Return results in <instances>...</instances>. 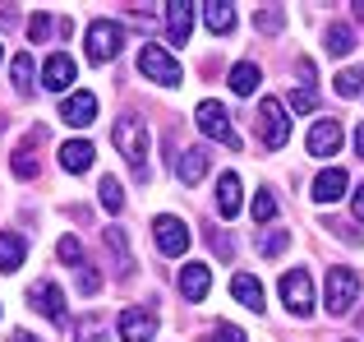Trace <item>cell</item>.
<instances>
[{
    "label": "cell",
    "instance_id": "60d3db41",
    "mask_svg": "<svg viewBox=\"0 0 364 342\" xmlns=\"http://www.w3.org/2000/svg\"><path fill=\"white\" fill-rule=\"evenodd\" d=\"M355 217H360V222H364V185L355 190Z\"/></svg>",
    "mask_w": 364,
    "mask_h": 342
},
{
    "label": "cell",
    "instance_id": "5bb4252c",
    "mask_svg": "<svg viewBox=\"0 0 364 342\" xmlns=\"http://www.w3.org/2000/svg\"><path fill=\"white\" fill-rule=\"evenodd\" d=\"M208 287H213V269L208 264H185L180 269V296L185 301H203Z\"/></svg>",
    "mask_w": 364,
    "mask_h": 342
},
{
    "label": "cell",
    "instance_id": "8fae6325",
    "mask_svg": "<svg viewBox=\"0 0 364 342\" xmlns=\"http://www.w3.org/2000/svg\"><path fill=\"white\" fill-rule=\"evenodd\" d=\"M120 338L124 342H152L157 338V315H152V310H124L120 315Z\"/></svg>",
    "mask_w": 364,
    "mask_h": 342
},
{
    "label": "cell",
    "instance_id": "3957f363",
    "mask_svg": "<svg viewBox=\"0 0 364 342\" xmlns=\"http://www.w3.org/2000/svg\"><path fill=\"white\" fill-rule=\"evenodd\" d=\"M314 278L304 269H291V273H282V306H286V315H295V319H309L314 315Z\"/></svg>",
    "mask_w": 364,
    "mask_h": 342
},
{
    "label": "cell",
    "instance_id": "7c38bea8",
    "mask_svg": "<svg viewBox=\"0 0 364 342\" xmlns=\"http://www.w3.org/2000/svg\"><path fill=\"white\" fill-rule=\"evenodd\" d=\"M60 120H65V125H92V120H97V98H92V93H70V98H65L60 102Z\"/></svg>",
    "mask_w": 364,
    "mask_h": 342
},
{
    "label": "cell",
    "instance_id": "d4e9b609",
    "mask_svg": "<svg viewBox=\"0 0 364 342\" xmlns=\"http://www.w3.org/2000/svg\"><path fill=\"white\" fill-rule=\"evenodd\" d=\"M33 144H37V135L23 139V144L14 148V157H9V167H14L18 180H33V176H37V153H33Z\"/></svg>",
    "mask_w": 364,
    "mask_h": 342
},
{
    "label": "cell",
    "instance_id": "52a82bcc",
    "mask_svg": "<svg viewBox=\"0 0 364 342\" xmlns=\"http://www.w3.org/2000/svg\"><path fill=\"white\" fill-rule=\"evenodd\" d=\"M258 135H263L267 148H286L291 144V116L277 98H263L258 102Z\"/></svg>",
    "mask_w": 364,
    "mask_h": 342
},
{
    "label": "cell",
    "instance_id": "cb8c5ba5",
    "mask_svg": "<svg viewBox=\"0 0 364 342\" xmlns=\"http://www.w3.org/2000/svg\"><path fill=\"white\" fill-rule=\"evenodd\" d=\"M203 24H208L213 37H226L235 28V9L231 5H203Z\"/></svg>",
    "mask_w": 364,
    "mask_h": 342
},
{
    "label": "cell",
    "instance_id": "74e56055",
    "mask_svg": "<svg viewBox=\"0 0 364 342\" xmlns=\"http://www.w3.org/2000/svg\"><path fill=\"white\" fill-rule=\"evenodd\" d=\"M213 342H245V328H235V324H217V328H213Z\"/></svg>",
    "mask_w": 364,
    "mask_h": 342
},
{
    "label": "cell",
    "instance_id": "7402d4cb",
    "mask_svg": "<svg viewBox=\"0 0 364 342\" xmlns=\"http://www.w3.org/2000/svg\"><path fill=\"white\" fill-rule=\"evenodd\" d=\"M258 83H263V70H258L254 61H240V65L231 70V93H235V98H249Z\"/></svg>",
    "mask_w": 364,
    "mask_h": 342
},
{
    "label": "cell",
    "instance_id": "9a60e30c",
    "mask_svg": "<svg viewBox=\"0 0 364 342\" xmlns=\"http://www.w3.org/2000/svg\"><path fill=\"white\" fill-rule=\"evenodd\" d=\"M337 148H341V125H337L332 116L318 120V125L309 130V153H314V157H332Z\"/></svg>",
    "mask_w": 364,
    "mask_h": 342
},
{
    "label": "cell",
    "instance_id": "b9f144b4",
    "mask_svg": "<svg viewBox=\"0 0 364 342\" xmlns=\"http://www.w3.org/2000/svg\"><path fill=\"white\" fill-rule=\"evenodd\" d=\"M355 148H360V157H364V120H360V130H355Z\"/></svg>",
    "mask_w": 364,
    "mask_h": 342
},
{
    "label": "cell",
    "instance_id": "d6a6232c",
    "mask_svg": "<svg viewBox=\"0 0 364 342\" xmlns=\"http://www.w3.org/2000/svg\"><path fill=\"white\" fill-rule=\"evenodd\" d=\"M55 254H60L65 264H79V269H83V245H79V236H60V245H55Z\"/></svg>",
    "mask_w": 364,
    "mask_h": 342
},
{
    "label": "cell",
    "instance_id": "e0dca14e",
    "mask_svg": "<svg viewBox=\"0 0 364 342\" xmlns=\"http://www.w3.org/2000/svg\"><path fill=\"white\" fill-rule=\"evenodd\" d=\"M231 296L240 301L245 310H254V315L267 306V301H263V282H258V278H249V273H235V278H231Z\"/></svg>",
    "mask_w": 364,
    "mask_h": 342
},
{
    "label": "cell",
    "instance_id": "6da1fadb",
    "mask_svg": "<svg viewBox=\"0 0 364 342\" xmlns=\"http://www.w3.org/2000/svg\"><path fill=\"white\" fill-rule=\"evenodd\" d=\"M111 144L124 162L134 167V180H148V125L139 116H120L111 125Z\"/></svg>",
    "mask_w": 364,
    "mask_h": 342
},
{
    "label": "cell",
    "instance_id": "ee69618b",
    "mask_svg": "<svg viewBox=\"0 0 364 342\" xmlns=\"http://www.w3.org/2000/svg\"><path fill=\"white\" fill-rule=\"evenodd\" d=\"M0 61H5V51H0Z\"/></svg>",
    "mask_w": 364,
    "mask_h": 342
},
{
    "label": "cell",
    "instance_id": "83f0119b",
    "mask_svg": "<svg viewBox=\"0 0 364 342\" xmlns=\"http://www.w3.org/2000/svg\"><path fill=\"white\" fill-rule=\"evenodd\" d=\"M328 56H350V46H355V33H350L346 24H328Z\"/></svg>",
    "mask_w": 364,
    "mask_h": 342
},
{
    "label": "cell",
    "instance_id": "4fadbf2b",
    "mask_svg": "<svg viewBox=\"0 0 364 342\" xmlns=\"http://www.w3.org/2000/svg\"><path fill=\"white\" fill-rule=\"evenodd\" d=\"M208 167H213L208 148H185V153L176 157V176H180V185H198V180L208 176Z\"/></svg>",
    "mask_w": 364,
    "mask_h": 342
},
{
    "label": "cell",
    "instance_id": "f546056e",
    "mask_svg": "<svg viewBox=\"0 0 364 342\" xmlns=\"http://www.w3.org/2000/svg\"><path fill=\"white\" fill-rule=\"evenodd\" d=\"M282 24H286V9L282 5L258 9V14H254V28H258V33H282Z\"/></svg>",
    "mask_w": 364,
    "mask_h": 342
},
{
    "label": "cell",
    "instance_id": "ba28073f",
    "mask_svg": "<svg viewBox=\"0 0 364 342\" xmlns=\"http://www.w3.org/2000/svg\"><path fill=\"white\" fill-rule=\"evenodd\" d=\"M152 236H157V250H161V254H171V259H180V254L189 250V227L180 222L176 213L152 217Z\"/></svg>",
    "mask_w": 364,
    "mask_h": 342
},
{
    "label": "cell",
    "instance_id": "277c9868",
    "mask_svg": "<svg viewBox=\"0 0 364 342\" xmlns=\"http://www.w3.org/2000/svg\"><path fill=\"white\" fill-rule=\"evenodd\" d=\"M194 120H198V130H203L208 139H217V144H226V148H240V135H235V125H231V111H226L222 102L203 98L198 111H194Z\"/></svg>",
    "mask_w": 364,
    "mask_h": 342
},
{
    "label": "cell",
    "instance_id": "5b68a950",
    "mask_svg": "<svg viewBox=\"0 0 364 342\" xmlns=\"http://www.w3.org/2000/svg\"><path fill=\"white\" fill-rule=\"evenodd\" d=\"M120 42H124V28L116 24V19H92V24H88V61L92 65L116 61Z\"/></svg>",
    "mask_w": 364,
    "mask_h": 342
},
{
    "label": "cell",
    "instance_id": "d590c367",
    "mask_svg": "<svg viewBox=\"0 0 364 342\" xmlns=\"http://www.w3.org/2000/svg\"><path fill=\"white\" fill-rule=\"evenodd\" d=\"M97 287H102V273L92 269V264H83V269H79V291H83V296H92Z\"/></svg>",
    "mask_w": 364,
    "mask_h": 342
},
{
    "label": "cell",
    "instance_id": "f35d334b",
    "mask_svg": "<svg viewBox=\"0 0 364 342\" xmlns=\"http://www.w3.org/2000/svg\"><path fill=\"white\" fill-rule=\"evenodd\" d=\"M129 24H139V28H152V14H143V9H129Z\"/></svg>",
    "mask_w": 364,
    "mask_h": 342
},
{
    "label": "cell",
    "instance_id": "4316f807",
    "mask_svg": "<svg viewBox=\"0 0 364 342\" xmlns=\"http://www.w3.org/2000/svg\"><path fill=\"white\" fill-rule=\"evenodd\" d=\"M9 74H14V93H23V98H28V93H33V56H28V51H18L14 56V65H9Z\"/></svg>",
    "mask_w": 364,
    "mask_h": 342
},
{
    "label": "cell",
    "instance_id": "f1b7e54d",
    "mask_svg": "<svg viewBox=\"0 0 364 342\" xmlns=\"http://www.w3.org/2000/svg\"><path fill=\"white\" fill-rule=\"evenodd\" d=\"M97 199H102V208H107V213H120V208H124L120 180H116V176H102V180H97Z\"/></svg>",
    "mask_w": 364,
    "mask_h": 342
},
{
    "label": "cell",
    "instance_id": "d6986e66",
    "mask_svg": "<svg viewBox=\"0 0 364 342\" xmlns=\"http://www.w3.org/2000/svg\"><path fill=\"white\" fill-rule=\"evenodd\" d=\"M166 33H171V42H189V33H194V5H185V0L166 5Z\"/></svg>",
    "mask_w": 364,
    "mask_h": 342
},
{
    "label": "cell",
    "instance_id": "4dcf8cb0",
    "mask_svg": "<svg viewBox=\"0 0 364 342\" xmlns=\"http://www.w3.org/2000/svg\"><path fill=\"white\" fill-rule=\"evenodd\" d=\"M286 245H291V232H282V227H277V232H263V236H258V254H267V259H272V254H282Z\"/></svg>",
    "mask_w": 364,
    "mask_h": 342
},
{
    "label": "cell",
    "instance_id": "e575fe53",
    "mask_svg": "<svg viewBox=\"0 0 364 342\" xmlns=\"http://www.w3.org/2000/svg\"><path fill=\"white\" fill-rule=\"evenodd\" d=\"M314 107H318V93L314 88H295L291 93V111L295 116H304V111H314Z\"/></svg>",
    "mask_w": 364,
    "mask_h": 342
},
{
    "label": "cell",
    "instance_id": "8992f818",
    "mask_svg": "<svg viewBox=\"0 0 364 342\" xmlns=\"http://www.w3.org/2000/svg\"><path fill=\"white\" fill-rule=\"evenodd\" d=\"M360 301V273L337 264L328 273V315H350V306Z\"/></svg>",
    "mask_w": 364,
    "mask_h": 342
},
{
    "label": "cell",
    "instance_id": "836d02e7",
    "mask_svg": "<svg viewBox=\"0 0 364 342\" xmlns=\"http://www.w3.org/2000/svg\"><path fill=\"white\" fill-rule=\"evenodd\" d=\"M272 217H277V199L267 190H258L254 195V222H272Z\"/></svg>",
    "mask_w": 364,
    "mask_h": 342
},
{
    "label": "cell",
    "instance_id": "30bf717a",
    "mask_svg": "<svg viewBox=\"0 0 364 342\" xmlns=\"http://www.w3.org/2000/svg\"><path fill=\"white\" fill-rule=\"evenodd\" d=\"M28 306H37L46 319H51L55 328H65L70 324V315H65V291L55 287V282H37L33 291H28Z\"/></svg>",
    "mask_w": 364,
    "mask_h": 342
},
{
    "label": "cell",
    "instance_id": "2e32d148",
    "mask_svg": "<svg viewBox=\"0 0 364 342\" xmlns=\"http://www.w3.org/2000/svg\"><path fill=\"white\" fill-rule=\"evenodd\" d=\"M240 176H235V171H222V180H217V213L226 217V222H231L235 213H240Z\"/></svg>",
    "mask_w": 364,
    "mask_h": 342
},
{
    "label": "cell",
    "instance_id": "8d00e7d4",
    "mask_svg": "<svg viewBox=\"0 0 364 342\" xmlns=\"http://www.w3.org/2000/svg\"><path fill=\"white\" fill-rule=\"evenodd\" d=\"M46 33H51V14H33L28 19V37H33V42H42Z\"/></svg>",
    "mask_w": 364,
    "mask_h": 342
},
{
    "label": "cell",
    "instance_id": "9c48e42d",
    "mask_svg": "<svg viewBox=\"0 0 364 342\" xmlns=\"http://www.w3.org/2000/svg\"><path fill=\"white\" fill-rule=\"evenodd\" d=\"M79 79V65H74V56L70 51H51L46 56V65H42V88H51V93H70V83Z\"/></svg>",
    "mask_w": 364,
    "mask_h": 342
},
{
    "label": "cell",
    "instance_id": "1f68e13d",
    "mask_svg": "<svg viewBox=\"0 0 364 342\" xmlns=\"http://www.w3.org/2000/svg\"><path fill=\"white\" fill-rule=\"evenodd\" d=\"M360 88H364V70H341L337 74V93L341 98H355Z\"/></svg>",
    "mask_w": 364,
    "mask_h": 342
},
{
    "label": "cell",
    "instance_id": "ab89813d",
    "mask_svg": "<svg viewBox=\"0 0 364 342\" xmlns=\"http://www.w3.org/2000/svg\"><path fill=\"white\" fill-rule=\"evenodd\" d=\"M9 342H37V338L28 333V328H14V333H9Z\"/></svg>",
    "mask_w": 364,
    "mask_h": 342
},
{
    "label": "cell",
    "instance_id": "ac0fdd59",
    "mask_svg": "<svg viewBox=\"0 0 364 342\" xmlns=\"http://www.w3.org/2000/svg\"><path fill=\"white\" fill-rule=\"evenodd\" d=\"M346 185H350L346 171H341V167H328L318 180H314V199H318V204H337V199L346 195Z\"/></svg>",
    "mask_w": 364,
    "mask_h": 342
},
{
    "label": "cell",
    "instance_id": "7a4b0ae2",
    "mask_svg": "<svg viewBox=\"0 0 364 342\" xmlns=\"http://www.w3.org/2000/svg\"><path fill=\"white\" fill-rule=\"evenodd\" d=\"M139 70H143V79H152V83H161V88H176L185 74H180V61L166 51V46H157V42H143V51H139Z\"/></svg>",
    "mask_w": 364,
    "mask_h": 342
},
{
    "label": "cell",
    "instance_id": "7bdbcfd3",
    "mask_svg": "<svg viewBox=\"0 0 364 342\" xmlns=\"http://www.w3.org/2000/svg\"><path fill=\"white\" fill-rule=\"evenodd\" d=\"M350 14H355L360 24H364V0H355V5H350Z\"/></svg>",
    "mask_w": 364,
    "mask_h": 342
},
{
    "label": "cell",
    "instance_id": "484cf974",
    "mask_svg": "<svg viewBox=\"0 0 364 342\" xmlns=\"http://www.w3.org/2000/svg\"><path fill=\"white\" fill-rule=\"evenodd\" d=\"M74 342H107V319H102V315L74 319Z\"/></svg>",
    "mask_w": 364,
    "mask_h": 342
},
{
    "label": "cell",
    "instance_id": "ffe728a7",
    "mask_svg": "<svg viewBox=\"0 0 364 342\" xmlns=\"http://www.w3.org/2000/svg\"><path fill=\"white\" fill-rule=\"evenodd\" d=\"M60 167L70 171V176L88 171L92 167V144H88V139H70V144H60Z\"/></svg>",
    "mask_w": 364,
    "mask_h": 342
},
{
    "label": "cell",
    "instance_id": "603a6c76",
    "mask_svg": "<svg viewBox=\"0 0 364 342\" xmlns=\"http://www.w3.org/2000/svg\"><path fill=\"white\" fill-rule=\"evenodd\" d=\"M107 245H111V259H116V278H129V273H134V259H129V245H124V232H120V227H107Z\"/></svg>",
    "mask_w": 364,
    "mask_h": 342
},
{
    "label": "cell",
    "instance_id": "44dd1931",
    "mask_svg": "<svg viewBox=\"0 0 364 342\" xmlns=\"http://www.w3.org/2000/svg\"><path fill=\"white\" fill-rule=\"evenodd\" d=\"M28 254V241L18 232H0V273H14Z\"/></svg>",
    "mask_w": 364,
    "mask_h": 342
}]
</instances>
